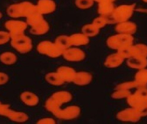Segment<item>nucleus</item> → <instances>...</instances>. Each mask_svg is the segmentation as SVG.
<instances>
[{
    "instance_id": "1",
    "label": "nucleus",
    "mask_w": 147,
    "mask_h": 124,
    "mask_svg": "<svg viewBox=\"0 0 147 124\" xmlns=\"http://www.w3.org/2000/svg\"><path fill=\"white\" fill-rule=\"evenodd\" d=\"M58 73L63 81H73L76 75L74 70L67 67L60 68L58 69Z\"/></svg>"
},
{
    "instance_id": "2",
    "label": "nucleus",
    "mask_w": 147,
    "mask_h": 124,
    "mask_svg": "<svg viewBox=\"0 0 147 124\" xmlns=\"http://www.w3.org/2000/svg\"><path fill=\"white\" fill-rule=\"evenodd\" d=\"M91 78V75L88 73H78L75 75L73 81L79 85H85L90 82Z\"/></svg>"
},
{
    "instance_id": "3",
    "label": "nucleus",
    "mask_w": 147,
    "mask_h": 124,
    "mask_svg": "<svg viewBox=\"0 0 147 124\" xmlns=\"http://www.w3.org/2000/svg\"><path fill=\"white\" fill-rule=\"evenodd\" d=\"M70 51L65 53L64 54V57L66 60L69 61H81L84 58V55L82 52L76 50V51Z\"/></svg>"
},
{
    "instance_id": "4",
    "label": "nucleus",
    "mask_w": 147,
    "mask_h": 124,
    "mask_svg": "<svg viewBox=\"0 0 147 124\" xmlns=\"http://www.w3.org/2000/svg\"><path fill=\"white\" fill-rule=\"evenodd\" d=\"M47 80L48 82L55 85H60L63 83V80L57 73H50L47 75Z\"/></svg>"
}]
</instances>
